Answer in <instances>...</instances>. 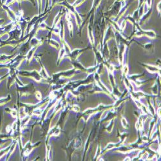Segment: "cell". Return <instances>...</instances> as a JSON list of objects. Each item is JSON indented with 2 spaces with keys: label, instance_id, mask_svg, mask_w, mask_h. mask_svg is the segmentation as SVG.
Returning a JSON list of instances; mask_svg holds the SVG:
<instances>
[{
  "label": "cell",
  "instance_id": "cell-2",
  "mask_svg": "<svg viewBox=\"0 0 161 161\" xmlns=\"http://www.w3.org/2000/svg\"><path fill=\"white\" fill-rule=\"evenodd\" d=\"M3 23V20H0V25Z\"/></svg>",
  "mask_w": 161,
  "mask_h": 161
},
{
  "label": "cell",
  "instance_id": "cell-3",
  "mask_svg": "<svg viewBox=\"0 0 161 161\" xmlns=\"http://www.w3.org/2000/svg\"><path fill=\"white\" fill-rule=\"evenodd\" d=\"M5 1H6V0H2V3H3V5H4V4H5Z\"/></svg>",
  "mask_w": 161,
  "mask_h": 161
},
{
  "label": "cell",
  "instance_id": "cell-1",
  "mask_svg": "<svg viewBox=\"0 0 161 161\" xmlns=\"http://www.w3.org/2000/svg\"><path fill=\"white\" fill-rule=\"evenodd\" d=\"M36 96H37V97L38 98V99H41V94H39V92H37L36 93Z\"/></svg>",
  "mask_w": 161,
  "mask_h": 161
},
{
  "label": "cell",
  "instance_id": "cell-4",
  "mask_svg": "<svg viewBox=\"0 0 161 161\" xmlns=\"http://www.w3.org/2000/svg\"><path fill=\"white\" fill-rule=\"evenodd\" d=\"M32 1H34V0H32Z\"/></svg>",
  "mask_w": 161,
  "mask_h": 161
}]
</instances>
